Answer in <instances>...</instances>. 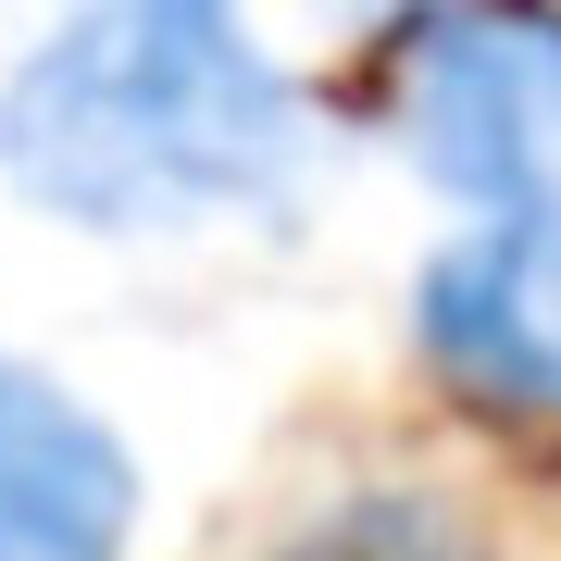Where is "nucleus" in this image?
Wrapping results in <instances>:
<instances>
[{"instance_id": "1", "label": "nucleus", "mask_w": 561, "mask_h": 561, "mask_svg": "<svg viewBox=\"0 0 561 561\" xmlns=\"http://www.w3.org/2000/svg\"><path fill=\"white\" fill-rule=\"evenodd\" d=\"M312 175V88L225 0H101L0 62V187L76 238H201Z\"/></svg>"}, {"instance_id": "2", "label": "nucleus", "mask_w": 561, "mask_h": 561, "mask_svg": "<svg viewBox=\"0 0 561 561\" xmlns=\"http://www.w3.org/2000/svg\"><path fill=\"white\" fill-rule=\"evenodd\" d=\"M362 62L400 162L461 225L561 201V13H400Z\"/></svg>"}, {"instance_id": "3", "label": "nucleus", "mask_w": 561, "mask_h": 561, "mask_svg": "<svg viewBox=\"0 0 561 561\" xmlns=\"http://www.w3.org/2000/svg\"><path fill=\"white\" fill-rule=\"evenodd\" d=\"M412 362L486 424H561V201L449 225L412 262Z\"/></svg>"}, {"instance_id": "4", "label": "nucleus", "mask_w": 561, "mask_h": 561, "mask_svg": "<svg viewBox=\"0 0 561 561\" xmlns=\"http://www.w3.org/2000/svg\"><path fill=\"white\" fill-rule=\"evenodd\" d=\"M138 500L150 486L125 424L0 350V561H125Z\"/></svg>"}, {"instance_id": "5", "label": "nucleus", "mask_w": 561, "mask_h": 561, "mask_svg": "<svg viewBox=\"0 0 561 561\" xmlns=\"http://www.w3.org/2000/svg\"><path fill=\"white\" fill-rule=\"evenodd\" d=\"M250 561H512V549H500V524L461 512L449 486L387 474V486H337V500H312L300 524H275Z\"/></svg>"}]
</instances>
